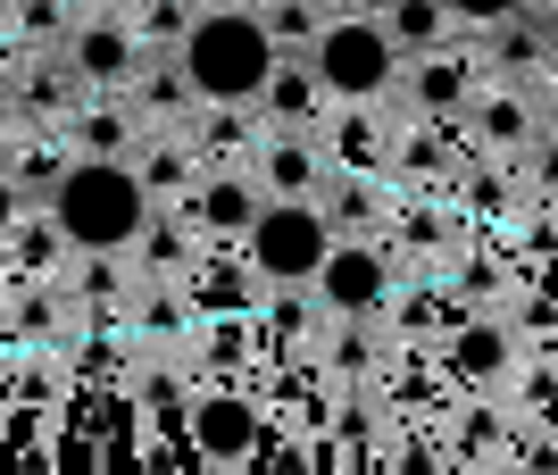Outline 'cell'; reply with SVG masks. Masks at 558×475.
Segmentation results:
<instances>
[{
	"label": "cell",
	"instance_id": "24",
	"mask_svg": "<svg viewBox=\"0 0 558 475\" xmlns=\"http://www.w3.org/2000/svg\"><path fill=\"white\" fill-rule=\"evenodd\" d=\"M0 17H9V0H0Z\"/></svg>",
	"mask_w": 558,
	"mask_h": 475
},
{
	"label": "cell",
	"instance_id": "8",
	"mask_svg": "<svg viewBox=\"0 0 558 475\" xmlns=\"http://www.w3.org/2000/svg\"><path fill=\"white\" fill-rule=\"evenodd\" d=\"M192 451L209 459V467H251L258 409L242 401V392H201V409H192Z\"/></svg>",
	"mask_w": 558,
	"mask_h": 475
},
{
	"label": "cell",
	"instance_id": "16",
	"mask_svg": "<svg viewBox=\"0 0 558 475\" xmlns=\"http://www.w3.org/2000/svg\"><path fill=\"white\" fill-rule=\"evenodd\" d=\"M525 125H534V109H525V100H509V93H492V100H484V134H492L500 150L525 143Z\"/></svg>",
	"mask_w": 558,
	"mask_h": 475
},
{
	"label": "cell",
	"instance_id": "22",
	"mask_svg": "<svg viewBox=\"0 0 558 475\" xmlns=\"http://www.w3.org/2000/svg\"><path fill=\"white\" fill-rule=\"evenodd\" d=\"M201 9H258V0H201Z\"/></svg>",
	"mask_w": 558,
	"mask_h": 475
},
{
	"label": "cell",
	"instance_id": "2",
	"mask_svg": "<svg viewBox=\"0 0 558 475\" xmlns=\"http://www.w3.org/2000/svg\"><path fill=\"white\" fill-rule=\"evenodd\" d=\"M276 34L258 25V9H201L184 25V42H175V68L184 84L201 93V109H251L267 93V75H276Z\"/></svg>",
	"mask_w": 558,
	"mask_h": 475
},
{
	"label": "cell",
	"instance_id": "17",
	"mask_svg": "<svg viewBox=\"0 0 558 475\" xmlns=\"http://www.w3.org/2000/svg\"><path fill=\"white\" fill-rule=\"evenodd\" d=\"M500 358H509V342H500V326H466V333H459V367H466V376H492Z\"/></svg>",
	"mask_w": 558,
	"mask_h": 475
},
{
	"label": "cell",
	"instance_id": "9",
	"mask_svg": "<svg viewBox=\"0 0 558 475\" xmlns=\"http://www.w3.org/2000/svg\"><path fill=\"white\" fill-rule=\"evenodd\" d=\"M251 109H258L267 125H283V134H317L333 100H326V84H317V68H308L301 50H283L276 75H267V93H258Z\"/></svg>",
	"mask_w": 558,
	"mask_h": 475
},
{
	"label": "cell",
	"instance_id": "4",
	"mask_svg": "<svg viewBox=\"0 0 558 475\" xmlns=\"http://www.w3.org/2000/svg\"><path fill=\"white\" fill-rule=\"evenodd\" d=\"M308 68H317V84H326L333 109H359V100H384L400 84V50L392 34L375 17H326V34L301 50Z\"/></svg>",
	"mask_w": 558,
	"mask_h": 475
},
{
	"label": "cell",
	"instance_id": "19",
	"mask_svg": "<svg viewBox=\"0 0 558 475\" xmlns=\"http://www.w3.org/2000/svg\"><path fill=\"white\" fill-rule=\"evenodd\" d=\"M17 217H25V192H17V175H9V167H0V242L17 234Z\"/></svg>",
	"mask_w": 558,
	"mask_h": 475
},
{
	"label": "cell",
	"instance_id": "5",
	"mask_svg": "<svg viewBox=\"0 0 558 475\" xmlns=\"http://www.w3.org/2000/svg\"><path fill=\"white\" fill-rule=\"evenodd\" d=\"M59 59L75 68V84H84V93H125V84L142 75V59H150V50H142V34L117 17V9H84V17L68 25Z\"/></svg>",
	"mask_w": 558,
	"mask_h": 475
},
{
	"label": "cell",
	"instance_id": "13",
	"mask_svg": "<svg viewBox=\"0 0 558 475\" xmlns=\"http://www.w3.org/2000/svg\"><path fill=\"white\" fill-rule=\"evenodd\" d=\"M75 17H84L75 0H9V17H0V25H9V42H17V50H59Z\"/></svg>",
	"mask_w": 558,
	"mask_h": 475
},
{
	"label": "cell",
	"instance_id": "20",
	"mask_svg": "<svg viewBox=\"0 0 558 475\" xmlns=\"http://www.w3.org/2000/svg\"><path fill=\"white\" fill-rule=\"evenodd\" d=\"M333 17H375V9H384V0H326Z\"/></svg>",
	"mask_w": 558,
	"mask_h": 475
},
{
	"label": "cell",
	"instance_id": "3",
	"mask_svg": "<svg viewBox=\"0 0 558 475\" xmlns=\"http://www.w3.org/2000/svg\"><path fill=\"white\" fill-rule=\"evenodd\" d=\"M326 251H333V226L317 200H258V217L242 226V267L258 276V292L308 284Z\"/></svg>",
	"mask_w": 558,
	"mask_h": 475
},
{
	"label": "cell",
	"instance_id": "11",
	"mask_svg": "<svg viewBox=\"0 0 558 475\" xmlns=\"http://www.w3.org/2000/svg\"><path fill=\"white\" fill-rule=\"evenodd\" d=\"M317 209H326L333 242H375V226H384V192L359 184V175H326V184H317Z\"/></svg>",
	"mask_w": 558,
	"mask_h": 475
},
{
	"label": "cell",
	"instance_id": "1",
	"mask_svg": "<svg viewBox=\"0 0 558 475\" xmlns=\"http://www.w3.org/2000/svg\"><path fill=\"white\" fill-rule=\"evenodd\" d=\"M43 217L59 226L68 251H134L150 226V192H142L134 159H84L75 150L59 167V184L43 192Z\"/></svg>",
	"mask_w": 558,
	"mask_h": 475
},
{
	"label": "cell",
	"instance_id": "15",
	"mask_svg": "<svg viewBox=\"0 0 558 475\" xmlns=\"http://www.w3.org/2000/svg\"><path fill=\"white\" fill-rule=\"evenodd\" d=\"M326 0H258V25L276 34V50H308L317 34H326Z\"/></svg>",
	"mask_w": 558,
	"mask_h": 475
},
{
	"label": "cell",
	"instance_id": "18",
	"mask_svg": "<svg viewBox=\"0 0 558 475\" xmlns=\"http://www.w3.org/2000/svg\"><path fill=\"white\" fill-rule=\"evenodd\" d=\"M442 9H450V25H459V34H492V25L517 17L525 0H442Z\"/></svg>",
	"mask_w": 558,
	"mask_h": 475
},
{
	"label": "cell",
	"instance_id": "21",
	"mask_svg": "<svg viewBox=\"0 0 558 475\" xmlns=\"http://www.w3.org/2000/svg\"><path fill=\"white\" fill-rule=\"evenodd\" d=\"M9 134H17V125H9V109H0V167H9Z\"/></svg>",
	"mask_w": 558,
	"mask_h": 475
},
{
	"label": "cell",
	"instance_id": "7",
	"mask_svg": "<svg viewBox=\"0 0 558 475\" xmlns=\"http://www.w3.org/2000/svg\"><path fill=\"white\" fill-rule=\"evenodd\" d=\"M326 175H333V167H326V150H317V134H283V125L258 134V159H251L258 200H317Z\"/></svg>",
	"mask_w": 558,
	"mask_h": 475
},
{
	"label": "cell",
	"instance_id": "6",
	"mask_svg": "<svg viewBox=\"0 0 558 475\" xmlns=\"http://www.w3.org/2000/svg\"><path fill=\"white\" fill-rule=\"evenodd\" d=\"M308 301L326 317H375L392 301V259H384V242H333L317 276H308Z\"/></svg>",
	"mask_w": 558,
	"mask_h": 475
},
{
	"label": "cell",
	"instance_id": "10",
	"mask_svg": "<svg viewBox=\"0 0 558 475\" xmlns=\"http://www.w3.org/2000/svg\"><path fill=\"white\" fill-rule=\"evenodd\" d=\"M184 200H192V226H201V234H242V226L258 217V184L251 175H201Z\"/></svg>",
	"mask_w": 558,
	"mask_h": 475
},
{
	"label": "cell",
	"instance_id": "14",
	"mask_svg": "<svg viewBox=\"0 0 558 475\" xmlns=\"http://www.w3.org/2000/svg\"><path fill=\"white\" fill-rule=\"evenodd\" d=\"M117 17L142 34V50H175V42H184V25L201 17V0H125Z\"/></svg>",
	"mask_w": 558,
	"mask_h": 475
},
{
	"label": "cell",
	"instance_id": "23",
	"mask_svg": "<svg viewBox=\"0 0 558 475\" xmlns=\"http://www.w3.org/2000/svg\"><path fill=\"white\" fill-rule=\"evenodd\" d=\"M75 9H125V0H75Z\"/></svg>",
	"mask_w": 558,
	"mask_h": 475
},
{
	"label": "cell",
	"instance_id": "12",
	"mask_svg": "<svg viewBox=\"0 0 558 475\" xmlns=\"http://www.w3.org/2000/svg\"><path fill=\"white\" fill-rule=\"evenodd\" d=\"M375 25L392 34L400 59H417V50H434V42H450V34H459L442 0H384V9H375Z\"/></svg>",
	"mask_w": 558,
	"mask_h": 475
}]
</instances>
